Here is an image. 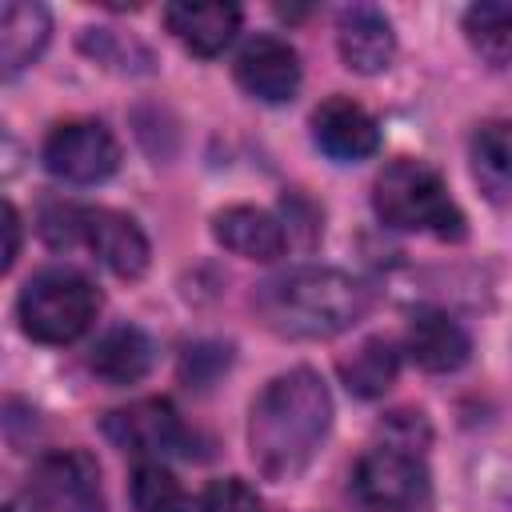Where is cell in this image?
Returning a JSON list of instances; mask_svg holds the SVG:
<instances>
[{"label":"cell","mask_w":512,"mask_h":512,"mask_svg":"<svg viewBox=\"0 0 512 512\" xmlns=\"http://www.w3.org/2000/svg\"><path fill=\"white\" fill-rule=\"evenodd\" d=\"M372 208L388 228L432 232L440 240H464V212L448 196V184L424 160H392L372 184Z\"/></svg>","instance_id":"3957f363"},{"label":"cell","mask_w":512,"mask_h":512,"mask_svg":"<svg viewBox=\"0 0 512 512\" xmlns=\"http://www.w3.org/2000/svg\"><path fill=\"white\" fill-rule=\"evenodd\" d=\"M132 504L136 512H180L184 504L180 480L160 460H148L132 472Z\"/></svg>","instance_id":"44dd1931"},{"label":"cell","mask_w":512,"mask_h":512,"mask_svg":"<svg viewBox=\"0 0 512 512\" xmlns=\"http://www.w3.org/2000/svg\"><path fill=\"white\" fill-rule=\"evenodd\" d=\"M72 244H84L108 272L124 280H136L148 268V236L132 216L116 208H76Z\"/></svg>","instance_id":"ba28073f"},{"label":"cell","mask_w":512,"mask_h":512,"mask_svg":"<svg viewBox=\"0 0 512 512\" xmlns=\"http://www.w3.org/2000/svg\"><path fill=\"white\" fill-rule=\"evenodd\" d=\"M156 360V348L148 340L144 328L136 324H116L108 328L96 344H92V356H88V368L104 380V384H136L148 376Z\"/></svg>","instance_id":"e0dca14e"},{"label":"cell","mask_w":512,"mask_h":512,"mask_svg":"<svg viewBox=\"0 0 512 512\" xmlns=\"http://www.w3.org/2000/svg\"><path fill=\"white\" fill-rule=\"evenodd\" d=\"M44 168L68 184H100L120 168V144L100 120H64L48 132Z\"/></svg>","instance_id":"52a82bcc"},{"label":"cell","mask_w":512,"mask_h":512,"mask_svg":"<svg viewBox=\"0 0 512 512\" xmlns=\"http://www.w3.org/2000/svg\"><path fill=\"white\" fill-rule=\"evenodd\" d=\"M100 292L76 268H44L20 288V328L40 344H72L96 320Z\"/></svg>","instance_id":"277c9868"},{"label":"cell","mask_w":512,"mask_h":512,"mask_svg":"<svg viewBox=\"0 0 512 512\" xmlns=\"http://www.w3.org/2000/svg\"><path fill=\"white\" fill-rule=\"evenodd\" d=\"M28 500L36 512H104L96 456L80 448H60L40 456L28 476Z\"/></svg>","instance_id":"8992f818"},{"label":"cell","mask_w":512,"mask_h":512,"mask_svg":"<svg viewBox=\"0 0 512 512\" xmlns=\"http://www.w3.org/2000/svg\"><path fill=\"white\" fill-rule=\"evenodd\" d=\"M80 44H84V52H92L100 64H112V68H132V64H128V56H132V52H136V56H148L140 44H132V40L116 36L112 28H88Z\"/></svg>","instance_id":"603a6c76"},{"label":"cell","mask_w":512,"mask_h":512,"mask_svg":"<svg viewBox=\"0 0 512 512\" xmlns=\"http://www.w3.org/2000/svg\"><path fill=\"white\" fill-rule=\"evenodd\" d=\"M164 24L188 52L216 56L240 32V8L236 4H192V0H180V4L164 8Z\"/></svg>","instance_id":"9a60e30c"},{"label":"cell","mask_w":512,"mask_h":512,"mask_svg":"<svg viewBox=\"0 0 512 512\" xmlns=\"http://www.w3.org/2000/svg\"><path fill=\"white\" fill-rule=\"evenodd\" d=\"M356 496L372 512H424L432 500V480L420 452L376 444L356 460Z\"/></svg>","instance_id":"5b68a950"},{"label":"cell","mask_w":512,"mask_h":512,"mask_svg":"<svg viewBox=\"0 0 512 512\" xmlns=\"http://www.w3.org/2000/svg\"><path fill=\"white\" fill-rule=\"evenodd\" d=\"M340 380L352 396H384L392 384H396V372H400V352L384 340V336H372L364 344H356L348 356H340Z\"/></svg>","instance_id":"ac0fdd59"},{"label":"cell","mask_w":512,"mask_h":512,"mask_svg":"<svg viewBox=\"0 0 512 512\" xmlns=\"http://www.w3.org/2000/svg\"><path fill=\"white\" fill-rule=\"evenodd\" d=\"M312 140L324 156H332L340 164H356V160H368L380 148V128L368 116V108H360L356 100L328 96L312 112Z\"/></svg>","instance_id":"8fae6325"},{"label":"cell","mask_w":512,"mask_h":512,"mask_svg":"<svg viewBox=\"0 0 512 512\" xmlns=\"http://www.w3.org/2000/svg\"><path fill=\"white\" fill-rule=\"evenodd\" d=\"M472 176L480 192L492 204H504L512 192V144H508V124L488 120L472 136Z\"/></svg>","instance_id":"d6986e66"},{"label":"cell","mask_w":512,"mask_h":512,"mask_svg":"<svg viewBox=\"0 0 512 512\" xmlns=\"http://www.w3.org/2000/svg\"><path fill=\"white\" fill-rule=\"evenodd\" d=\"M332 424L328 384L312 368H292L264 384L248 412V452L268 480H296Z\"/></svg>","instance_id":"6da1fadb"},{"label":"cell","mask_w":512,"mask_h":512,"mask_svg":"<svg viewBox=\"0 0 512 512\" xmlns=\"http://www.w3.org/2000/svg\"><path fill=\"white\" fill-rule=\"evenodd\" d=\"M104 436L132 456H168L188 452V428L180 424L168 400H136L104 416Z\"/></svg>","instance_id":"9c48e42d"},{"label":"cell","mask_w":512,"mask_h":512,"mask_svg":"<svg viewBox=\"0 0 512 512\" xmlns=\"http://www.w3.org/2000/svg\"><path fill=\"white\" fill-rule=\"evenodd\" d=\"M252 308L264 328L288 340H328L360 324L372 308V288L340 268H292L252 292Z\"/></svg>","instance_id":"7a4b0ae2"},{"label":"cell","mask_w":512,"mask_h":512,"mask_svg":"<svg viewBox=\"0 0 512 512\" xmlns=\"http://www.w3.org/2000/svg\"><path fill=\"white\" fill-rule=\"evenodd\" d=\"M0 512H32L20 496H12V492H0Z\"/></svg>","instance_id":"484cf974"},{"label":"cell","mask_w":512,"mask_h":512,"mask_svg":"<svg viewBox=\"0 0 512 512\" xmlns=\"http://www.w3.org/2000/svg\"><path fill=\"white\" fill-rule=\"evenodd\" d=\"M336 44H340V56L352 72L360 76H376L392 64L396 56V32L388 24V16L372 4H352L340 12L336 20Z\"/></svg>","instance_id":"7c38bea8"},{"label":"cell","mask_w":512,"mask_h":512,"mask_svg":"<svg viewBox=\"0 0 512 512\" xmlns=\"http://www.w3.org/2000/svg\"><path fill=\"white\" fill-rule=\"evenodd\" d=\"M212 232L216 240L244 256V260H276L284 252V228L272 212L264 208H252V204H232V208H220L212 216Z\"/></svg>","instance_id":"2e32d148"},{"label":"cell","mask_w":512,"mask_h":512,"mask_svg":"<svg viewBox=\"0 0 512 512\" xmlns=\"http://www.w3.org/2000/svg\"><path fill=\"white\" fill-rule=\"evenodd\" d=\"M464 36L492 68H504L512 56V8L508 4H472L464 12Z\"/></svg>","instance_id":"ffe728a7"},{"label":"cell","mask_w":512,"mask_h":512,"mask_svg":"<svg viewBox=\"0 0 512 512\" xmlns=\"http://www.w3.org/2000/svg\"><path fill=\"white\" fill-rule=\"evenodd\" d=\"M232 72H236V84L248 96L264 100V104H284L300 88V56L280 36H256V40H248L240 48Z\"/></svg>","instance_id":"30bf717a"},{"label":"cell","mask_w":512,"mask_h":512,"mask_svg":"<svg viewBox=\"0 0 512 512\" xmlns=\"http://www.w3.org/2000/svg\"><path fill=\"white\" fill-rule=\"evenodd\" d=\"M20 240H24L20 212H16L8 200H0V272L12 268V260H16V252H20Z\"/></svg>","instance_id":"d4e9b609"},{"label":"cell","mask_w":512,"mask_h":512,"mask_svg":"<svg viewBox=\"0 0 512 512\" xmlns=\"http://www.w3.org/2000/svg\"><path fill=\"white\" fill-rule=\"evenodd\" d=\"M224 368H228V348H220V344H196L184 356V380H192L196 388L212 384Z\"/></svg>","instance_id":"cb8c5ba5"},{"label":"cell","mask_w":512,"mask_h":512,"mask_svg":"<svg viewBox=\"0 0 512 512\" xmlns=\"http://www.w3.org/2000/svg\"><path fill=\"white\" fill-rule=\"evenodd\" d=\"M48 36H52V16L44 4H28V0L0 4V80H12L24 68H32L48 48Z\"/></svg>","instance_id":"5bb4252c"},{"label":"cell","mask_w":512,"mask_h":512,"mask_svg":"<svg viewBox=\"0 0 512 512\" xmlns=\"http://www.w3.org/2000/svg\"><path fill=\"white\" fill-rule=\"evenodd\" d=\"M404 348H408V356L424 372H456L468 360L472 340H468L464 324L452 320L448 312H440V308H416L412 320H408Z\"/></svg>","instance_id":"4fadbf2b"},{"label":"cell","mask_w":512,"mask_h":512,"mask_svg":"<svg viewBox=\"0 0 512 512\" xmlns=\"http://www.w3.org/2000/svg\"><path fill=\"white\" fill-rule=\"evenodd\" d=\"M200 512H264V500L240 476H224V480H212L204 488Z\"/></svg>","instance_id":"7402d4cb"}]
</instances>
